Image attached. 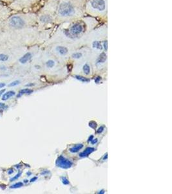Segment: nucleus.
<instances>
[{
	"mask_svg": "<svg viewBox=\"0 0 172 194\" xmlns=\"http://www.w3.org/2000/svg\"><path fill=\"white\" fill-rule=\"evenodd\" d=\"M61 180L62 181V183L64 185H68L70 184V182L69 181V179H68L65 177H61Z\"/></svg>",
	"mask_w": 172,
	"mask_h": 194,
	"instance_id": "18",
	"label": "nucleus"
},
{
	"mask_svg": "<svg viewBox=\"0 0 172 194\" xmlns=\"http://www.w3.org/2000/svg\"><path fill=\"white\" fill-rule=\"evenodd\" d=\"M8 59V57L6 55L4 54H0V61H5Z\"/></svg>",
	"mask_w": 172,
	"mask_h": 194,
	"instance_id": "19",
	"label": "nucleus"
},
{
	"mask_svg": "<svg viewBox=\"0 0 172 194\" xmlns=\"http://www.w3.org/2000/svg\"><path fill=\"white\" fill-rule=\"evenodd\" d=\"M75 78H76V79H77L78 80L82 81V82L86 83V82H88V81H90V79H88V78H87L84 77H82V76L76 75Z\"/></svg>",
	"mask_w": 172,
	"mask_h": 194,
	"instance_id": "13",
	"label": "nucleus"
},
{
	"mask_svg": "<svg viewBox=\"0 0 172 194\" xmlns=\"http://www.w3.org/2000/svg\"><path fill=\"white\" fill-rule=\"evenodd\" d=\"M93 139H94V136H93V135H91V136H90V137H89V139H88V142H91Z\"/></svg>",
	"mask_w": 172,
	"mask_h": 194,
	"instance_id": "31",
	"label": "nucleus"
},
{
	"mask_svg": "<svg viewBox=\"0 0 172 194\" xmlns=\"http://www.w3.org/2000/svg\"><path fill=\"white\" fill-rule=\"evenodd\" d=\"M105 190H101L99 191V192H98V193H101V194H103V193H105Z\"/></svg>",
	"mask_w": 172,
	"mask_h": 194,
	"instance_id": "36",
	"label": "nucleus"
},
{
	"mask_svg": "<svg viewBox=\"0 0 172 194\" xmlns=\"http://www.w3.org/2000/svg\"><path fill=\"white\" fill-rule=\"evenodd\" d=\"M104 130H105V126H101V127L99 128L98 129H97V133H99H99H102V132L104 131Z\"/></svg>",
	"mask_w": 172,
	"mask_h": 194,
	"instance_id": "25",
	"label": "nucleus"
},
{
	"mask_svg": "<svg viewBox=\"0 0 172 194\" xmlns=\"http://www.w3.org/2000/svg\"><path fill=\"white\" fill-rule=\"evenodd\" d=\"M21 171H19V172L18 174H17V175L15 177H12V179H10V181L13 182V181H16V180H17L18 178H19V177L21 176Z\"/></svg>",
	"mask_w": 172,
	"mask_h": 194,
	"instance_id": "22",
	"label": "nucleus"
},
{
	"mask_svg": "<svg viewBox=\"0 0 172 194\" xmlns=\"http://www.w3.org/2000/svg\"><path fill=\"white\" fill-rule=\"evenodd\" d=\"M91 5L93 8L101 11L105 10L106 7V3L104 0H93L91 2Z\"/></svg>",
	"mask_w": 172,
	"mask_h": 194,
	"instance_id": "4",
	"label": "nucleus"
},
{
	"mask_svg": "<svg viewBox=\"0 0 172 194\" xmlns=\"http://www.w3.org/2000/svg\"><path fill=\"white\" fill-rule=\"evenodd\" d=\"M54 64H55L54 61H53V60H51L48 61L47 62V64H46L47 66L48 67H50V68H51V67H52L53 66H54Z\"/></svg>",
	"mask_w": 172,
	"mask_h": 194,
	"instance_id": "20",
	"label": "nucleus"
},
{
	"mask_svg": "<svg viewBox=\"0 0 172 194\" xmlns=\"http://www.w3.org/2000/svg\"><path fill=\"white\" fill-rule=\"evenodd\" d=\"M83 27L81 25L76 23L74 24L70 29V32L73 35H77L83 31Z\"/></svg>",
	"mask_w": 172,
	"mask_h": 194,
	"instance_id": "5",
	"label": "nucleus"
},
{
	"mask_svg": "<svg viewBox=\"0 0 172 194\" xmlns=\"http://www.w3.org/2000/svg\"><path fill=\"white\" fill-rule=\"evenodd\" d=\"M37 179H38V177H33L32 179H31V180H30V182H33L36 181V180H37Z\"/></svg>",
	"mask_w": 172,
	"mask_h": 194,
	"instance_id": "30",
	"label": "nucleus"
},
{
	"mask_svg": "<svg viewBox=\"0 0 172 194\" xmlns=\"http://www.w3.org/2000/svg\"><path fill=\"white\" fill-rule=\"evenodd\" d=\"M104 46H105V48L106 50H107V41H106L105 43H104Z\"/></svg>",
	"mask_w": 172,
	"mask_h": 194,
	"instance_id": "35",
	"label": "nucleus"
},
{
	"mask_svg": "<svg viewBox=\"0 0 172 194\" xmlns=\"http://www.w3.org/2000/svg\"><path fill=\"white\" fill-rule=\"evenodd\" d=\"M97 142H98V140L97 139H93L91 141V143L92 144H96Z\"/></svg>",
	"mask_w": 172,
	"mask_h": 194,
	"instance_id": "29",
	"label": "nucleus"
},
{
	"mask_svg": "<svg viewBox=\"0 0 172 194\" xmlns=\"http://www.w3.org/2000/svg\"><path fill=\"white\" fill-rule=\"evenodd\" d=\"M23 186V183L21 182H17V183L13 184L11 186L10 188H12V189H15V188H21Z\"/></svg>",
	"mask_w": 172,
	"mask_h": 194,
	"instance_id": "16",
	"label": "nucleus"
},
{
	"mask_svg": "<svg viewBox=\"0 0 172 194\" xmlns=\"http://www.w3.org/2000/svg\"><path fill=\"white\" fill-rule=\"evenodd\" d=\"M83 148V144H77V145H75L74 146H73L72 148L70 149L69 151L71 153H77L80 150H81V149H82Z\"/></svg>",
	"mask_w": 172,
	"mask_h": 194,
	"instance_id": "9",
	"label": "nucleus"
},
{
	"mask_svg": "<svg viewBox=\"0 0 172 194\" xmlns=\"http://www.w3.org/2000/svg\"><path fill=\"white\" fill-rule=\"evenodd\" d=\"M95 151V148H87L85 150L83 151V152L79 153V157H88L90 154H91L92 152H94Z\"/></svg>",
	"mask_w": 172,
	"mask_h": 194,
	"instance_id": "6",
	"label": "nucleus"
},
{
	"mask_svg": "<svg viewBox=\"0 0 172 194\" xmlns=\"http://www.w3.org/2000/svg\"><path fill=\"white\" fill-rule=\"evenodd\" d=\"M74 12L72 5L69 3L64 2L61 3L59 8V14L63 16H69L72 15Z\"/></svg>",
	"mask_w": 172,
	"mask_h": 194,
	"instance_id": "1",
	"label": "nucleus"
},
{
	"mask_svg": "<svg viewBox=\"0 0 172 194\" xmlns=\"http://www.w3.org/2000/svg\"><path fill=\"white\" fill-rule=\"evenodd\" d=\"M49 173H50V171L49 170H44L41 173V175H46V174H49Z\"/></svg>",
	"mask_w": 172,
	"mask_h": 194,
	"instance_id": "26",
	"label": "nucleus"
},
{
	"mask_svg": "<svg viewBox=\"0 0 172 194\" xmlns=\"http://www.w3.org/2000/svg\"><path fill=\"white\" fill-rule=\"evenodd\" d=\"M88 126L91 128L94 129H96V128H97V124L96 122H95V121H94V120H92V121H90L88 123Z\"/></svg>",
	"mask_w": 172,
	"mask_h": 194,
	"instance_id": "17",
	"label": "nucleus"
},
{
	"mask_svg": "<svg viewBox=\"0 0 172 194\" xmlns=\"http://www.w3.org/2000/svg\"><path fill=\"white\" fill-rule=\"evenodd\" d=\"M101 79V78L100 77H97V78H95V83H97V84L99 83V81H100Z\"/></svg>",
	"mask_w": 172,
	"mask_h": 194,
	"instance_id": "27",
	"label": "nucleus"
},
{
	"mask_svg": "<svg viewBox=\"0 0 172 194\" xmlns=\"http://www.w3.org/2000/svg\"><path fill=\"white\" fill-rule=\"evenodd\" d=\"M27 175H31V173H30V172L27 173Z\"/></svg>",
	"mask_w": 172,
	"mask_h": 194,
	"instance_id": "39",
	"label": "nucleus"
},
{
	"mask_svg": "<svg viewBox=\"0 0 172 194\" xmlns=\"http://www.w3.org/2000/svg\"><path fill=\"white\" fill-rule=\"evenodd\" d=\"M19 84H20V81H19V80H16V81H12V83H10L9 85H8V86H9V87H14V86L19 85Z\"/></svg>",
	"mask_w": 172,
	"mask_h": 194,
	"instance_id": "23",
	"label": "nucleus"
},
{
	"mask_svg": "<svg viewBox=\"0 0 172 194\" xmlns=\"http://www.w3.org/2000/svg\"><path fill=\"white\" fill-rule=\"evenodd\" d=\"M4 92H5V89H2V90H1V91H0V97L1 96L2 94Z\"/></svg>",
	"mask_w": 172,
	"mask_h": 194,
	"instance_id": "33",
	"label": "nucleus"
},
{
	"mask_svg": "<svg viewBox=\"0 0 172 194\" xmlns=\"http://www.w3.org/2000/svg\"><path fill=\"white\" fill-rule=\"evenodd\" d=\"M93 47H94V48H96V49H99V50H101L103 49L102 45H101L100 42L98 41H95L93 42Z\"/></svg>",
	"mask_w": 172,
	"mask_h": 194,
	"instance_id": "14",
	"label": "nucleus"
},
{
	"mask_svg": "<svg viewBox=\"0 0 172 194\" xmlns=\"http://www.w3.org/2000/svg\"><path fill=\"white\" fill-rule=\"evenodd\" d=\"M56 165L62 169H69L72 166L73 162L63 155H60L56 160Z\"/></svg>",
	"mask_w": 172,
	"mask_h": 194,
	"instance_id": "2",
	"label": "nucleus"
},
{
	"mask_svg": "<svg viewBox=\"0 0 172 194\" xmlns=\"http://www.w3.org/2000/svg\"><path fill=\"white\" fill-rule=\"evenodd\" d=\"M13 172H14L13 170H12V169H10V170H8V173L9 174V175H10V174H12Z\"/></svg>",
	"mask_w": 172,
	"mask_h": 194,
	"instance_id": "34",
	"label": "nucleus"
},
{
	"mask_svg": "<svg viewBox=\"0 0 172 194\" xmlns=\"http://www.w3.org/2000/svg\"><path fill=\"white\" fill-rule=\"evenodd\" d=\"M82 56H83V55L81 54V52H75V53H74V54L72 55V57L74 58L78 59V58H80L82 57Z\"/></svg>",
	"mask_w": 172,
	"mask_h": 194,
	"instance_id": "21",
	"label": "nucleus"
},
{
	"mask_svg": "<svg viewBox=\"0 0 172 194\" xmlns=\"http://www.w3.org/2000/svg\"><path fill=\"white\" fill-rule=\"evenodd\" d=\"M49 19H50L49 17L47 16H43L41 18V21H43V22H47V21H49Z\"/></svg>",
	"mask_w": 172,
	"mask_h": 194,
	"instance_id": "24",
	"label": "nucleus"
},
{
	"mask_svg": "<svg viewBox=\"0 0 172 194\" xmlns=\"http://www.w3.org/2000/svg\"><path fill=\"white\" fill-rule=\"evenodd\" d=\"M31 58H32V55H31V53L27 52L24 56H23L20 59H19V61H20L21 64H26Z\"/></svg>",
	"mask_w": 172,
	"mask_h": 194,
	"instance_id": "7",
	"label": "nucleus"
},
{
	"mask_svg": "<svg viewBox=\"0 0 172 194\" xmlns=\"http://www.w3.org/2000/svg\"><path fill=\"white\" fill-rule=\"evenodd\" d=\"M56 50H57V51L61 55H65L67 54V52H68V49L66 48V47H63V46L57 47H56Z\"/></svg>",
	"mask_w": 172,
	"mask_h": 194,
	"instance_id": "10",
	"label": "nucleus"
},
{
	"mask_svg": "<svg viewBox=\"0 0 172 194\" xmlns=\"http://www.w3.org/2000/svg\"><path fill=\"white\" fill-rule=\"evenodd\" d=\"M5 108H7V106H5V104L0 102V108H1V109H4Z\"/></svg>",
	"mask_w": 172,
	"mask_h": 194,
	"instance_id": "28",
	"label": "nucleus"
},
{
	"mask_svg": "<svg viewBox=\"0 0 172 194\" xmlns=\"http://www.w3.org/2000/svg\"><path fill=\"white\" fill-rule=\"evenodd\" d=\"M106 60V55L105 53H102L101 54L99 57L97 59V64H103L104 62H105V61Z\"/></svg>",
	"mask_w": 172,
	"mask_h": 194,
	"instance_id": "12",
	"label": "nucleus"
},
{
	"mask_svg": "<svg viewBox=\"0 0 172 194\" xmlns=\"http://www.w3.org/2000/svg\"><path fill=\"white\" fill-rule=\"evenodd\" d=\"M10 24L12 27L16 28V29H20L25 25V21L19 16H13L10 19Z\"/></svg>",
	"mask_w": 172,
	"mask_h": 194,
	"instance_id": "3",
	"label": "nucleus"
},
{
	"mask_svg": "<svg viewBox=\"0 0 172 194\" xmlns=\"http://www.w3.org/2000/svg\"><path fill=\"white\" fill-rule=\"evenodd\" d=\"M16 95V93L13 91H8L7 93H5L3 95L2 97V100H7L8 99H9L11 97H12L13 96H14Z\"/></svg>",
	"mask_w": 172,
	"mask_h": 194,
	"instance_id": "8",
	"label": "nucleus"
},
{
	"mask_svg": "<svg viewBox=\"0 0 172 194\" xmlns=\"http://www.w3.org/2000/svg\"><path fill=\"white\" fill-rule=\"evenodd\" d=\"M24 182H25V183H27V182H28V181H27V180H25Z\"/></svg>",
	"mask_w": 172,
	"mask_h": 194,
	"instance_id": "38",
	"label": "nucleus"
},
{
	"mask_svg": "<svg viewBox=\"0 0 172 194\" xmlns=\"http://www.w3.org/2000/svg\"><path fill=\"white\" fill-rule=\"evenodd\" d=\"M106 159H107V153H106V155H105V156H104V157H103V160Z\"/></svg>",
	"mask_w": 172,
	"mask_h": 194,
	"instance_id": "37",
	"label": "nucleus"
},
{
	"mask_svg": "<svg viewBox=\"0 0 172 194\" xmlns=\"http://www.w3.org/2000/svg\"><path fill=\"white\" fill-rule=\"evenodd\" d=\"M83 69L84 72L85 73L86 75H88L90 74V66H88V64H84Z\"/></svg>",
	"mask_w": 172,
	"mask_h": 194,
	"instance_id": "15",
	"label": "nucleus"
},
{
	"mask_svg": "<svg viewBox=\"0 0 172 194\" xmlns=\"http://www.w3.org/2000/svg\"><path fill=\"white\" fill-rule=\"evenodd\" d=\"M5 86V84H4V83H0V89L3 88Z\"/></svg>",
	"mask_w": 172,
	"mask_h": 194,
	"instance_id": "32",
	"label": "nucleus"
},
{
	"mask_svg": "<svg viewBox=\"0 0 172 194\" xmlns=\"http://www.w3.org/2000/svg\"><path fill=\"white\" fill-rule=\"evenodd\" d=\"M32 93H33V90L32 89H21L20 90V91H19V95H18V97L19 96H21V95H25V94H27V95H30Z\"/></svg>",
	"mask_w": 172,
	"mask_h": 194,
	"instance_id": "11",
	"label": "nucleus"
}]
</instances>
